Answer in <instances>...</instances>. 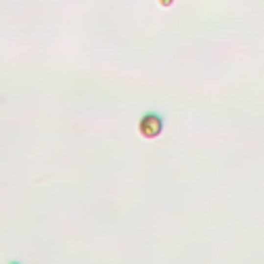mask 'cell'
I'll return each mask as SVG.
<instances>
[{"label": "cell", "mask_w": 264, "mask_h": 264, "mask_svg": "<svg viewBox=\"0 0 264 264\" xmlns=\"http://www.w3.org/2000/svg\"><path fill=\"white\" fill-rule=\"evenodd\" d=\"M165 130V118L163 114L155 112V110H149L144 112L141 118H139V134L143 136L144 141H155L159 139Z\"/></svg>", "instance_id": "6da1fadb"}, {"label": "cell", "mask_w": 264, "mask_h": 264, "mask_svg": "<svg viewBox=\"0 0 264 264\" xmlns=\"http://www.w3.org/2000/svg\"><path fill=\"white\" fill-rule=\"evenodd\" d=\"M157 4H159L161 8H171V6L175 4V0H157Z\"/></svg>", "instance_id": "7a4b0ae2"}, {"label": "cell", "mask_w": 264, "mask_h": 264, "mask_svg": "<svg viewBox=\"0 0 264 264\" xmlns=\"http://www.w3.org/2000/svg\"><path fill=\"white\" fill-rule=\"evenodd\" d=\"M6 264H23V262H21V260H8Z\"/></svg>", "instance_id": "3957f363"}]
</instances>
